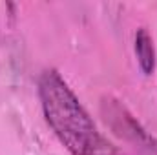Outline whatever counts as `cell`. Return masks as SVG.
Returning <instances> with one entry per match:
<instances>
[{"label": "cell", "instance_id": "obj_1", "mask_svg": "<svg viewBox=\"0 0 157 155\" xmlns=\"http://www.w3.org/2000/svg\"><path fill=\"white\" fill-rule=\"evenodd\" d=\"M39 97L46 122L71 155H126L101 135L75 93L55 70L39 80Z\"/></svg>", "mask_w": 157, "mask_h": 155}, {"label": "cell", "instance_id": "obj_3", "mask_svg": "<svg viewBox=\"0 0 157 155\" xmlns=\"http://www.w3.org/2000/svg\"><path fill=\"white\" fill-rule=\"evenodd\" d=\"M135 55H137L143 73L152 75L155 70V49H154L152 37L148 35V31L144 28L137 29V33H135Z\"/></svg>", "mask_w": 157, "mask_h": 155}, {"label": "cell", "instance_id": "obj_2", "mask_svg": "<svg viewBox=\"0 0 157 155\" xmlns=\"http://www.w3.org/2000/svg\"><path fill=\"white\" fill-rule=\"evenodd\" d=\"M108 115L115 117V120L112 122V126H113V130L117 131L119 135H124V137H128V139H132V141H137L139 144H143V146L148 148V150L157 148L155 144H154V141L146 135V131L135 122V119L132 115H128L126 110L121 108L115 100H113V104H110Z\"/></svg>", "mask_w": 157, "mask_h": 155}]
</instances>
